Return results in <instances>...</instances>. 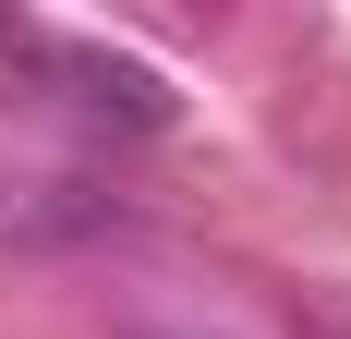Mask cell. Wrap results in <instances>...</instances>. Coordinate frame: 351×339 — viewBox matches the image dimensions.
<instances>
[{
	"instance_id": "obj_1",
	"label": "cell",
	"mask_w": 351,
	"mask_h": 339,
	"mask_svg": "<svg viewBox=\"0 0 351 339\" xmlns=\"http://www.w3.org/2000/svg\"><path fill=\"white\" fill-rule=\"evenodd\" d=\"M0 61L73 85V109H97V121H134V134L170 121V85H158L145 61H121V49H73V36H49V25H0Z\"/></svg>"
}]
</instances>
